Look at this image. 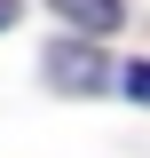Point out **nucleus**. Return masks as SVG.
Listing matches in <instances>:
<instances>
[{
  "mask_svg": "<svg viewBox=\"0 0 150 158\" xmlns=\"http://www.w3.org/2000/svg\"><path fill=\"white\" fill-rule=\"evenodd\" d=\"M48 87H63V95H103L111 71H103V56H95L87 40H56V48H48Z\"/></svg>",
  "mask_w": 150,
  "mask_h": 158,
  "instance_id": "nucleus-1",
  "label": "nucleus"
},
{
  "mask_svg": "<svg viewBox=\"0 0 150 158\" xmlns=\"http://www.w3.org/2000/svg\"><path fill=\"white\" fill-rule=\"evenodd\" d=\"M63 24H79L87 40H103V32H119V16H127V0H48Z\"/></svg>",
  "mask_w": 150,
  "mask_h": 158,
  "instance_id": "nucleus-2",
  "label": "nucleus"
},
{
  "mask_svg": "<svg viewBox=\"0 0 150 158\" xmlns=\"http://www.w3.org/2000/svg\"><path fill=\"white\" fill-rule=\"evenodd\" d=\"M119 87H127L134 103H150V63H127V71H119Z\"/></svg>",
  "mask_w": 150,
  "mask_h": 158,
  "instance_id": "nucleus-3",
  "label": "nucleus"
},
{
  "mask_svg": "<svg viewBox=\"0 0 150 158\" xmlns=\"http://www.w3.org/2000/svg\"><path fill=\"white\" fill-rule=\"evenodd\" d=\"M8 24H16V0H0V32H8Z\"/></svg>",
  "mask_w": 150,
  "mask_h": 158,
  "instance_id": "nucleus-4",
  "label": "nucleus"
}]
</instances>
